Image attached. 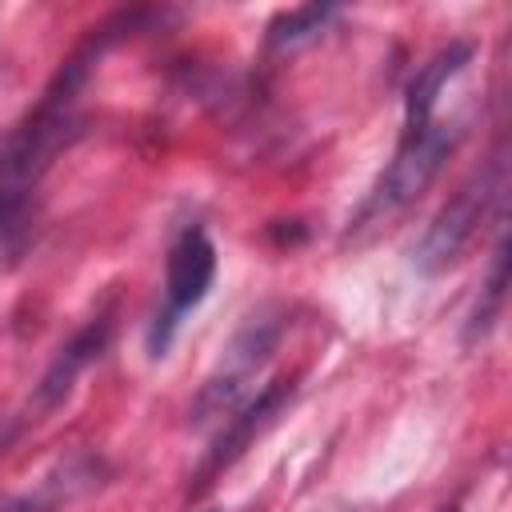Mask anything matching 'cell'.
Here are the masks:
<instances>
[{"label": "cell", "instance_id": "277c9868", "mask_svg": "<svg viewBox=\"0 0 512 512\" xmlns=\"http://www.w3.org/2000/svg\"><path fill=\"white\" fill-rule=\"evenodd\" d=\"M212 280H216V248H212L208 232L204 228H184L168 248V268H164L168 312H164V324L172 328L180 312L196 308L208 296Z\"/></svg>", "mask_w": 512, "mask_h": 512}, {"label": "cell", "instance_id": "52a82bcc", "mask_svg": "<svg viewBox=\"0 0 512 512\" xmlns=\"http://www.w3.org/2000/svg\"><path fill=\"white\" fill-rule=\"evenodd\" d=\"M108 336H112V320H108V316L88 320V324L56 352V360L48 364V372H44V380H40V388H36V408H56V404L72 392L76 376H80L92 360H100V352L108 348Z\"/></svg>", "mask_w": 512, "mask_h": 512}, {"label": "cell", "instance_id": "30bf717a", "mask_svg": "<svg viewBox=\"0 0 512 512\" xmlns=\"http://www.w3.org/2000/svg\"><path fill=\"white\" fill-rule=\"evenodd\" d=\"M336 16V8L332 4H304V8H288V12H280L272 24H268V44L272 48H300V44H308V40H316L320 36V28L328 24Z\"/></svg>", "mask_w": 512, "mask_h": 512}, {"label": "cell", "instance_id": "9c48e42d", "mask_svg": "<svg viewBox=\"0 0 512 512\" xmlns=\"http://www.w3.org/2000/svg\"><path fill=\"white\" fill-rule=\"evenodd\" d=\"M504 296H508V240H500L496 252H492L488 280H484V288H480V296L468 312V324H464V344H476L496 328V320L504 312Z\"/></svg>", "mask_w": 512, "mask_h": 512}, {"label": "cell", "instance_id": "7a4b0ae2", "mask_svg": "<svg viewBox=\"0 0 512 512\" xmlns=\"http://www.w3.org/2000/svg\"><path fill=\"white\" fill-rule=\"evenodd\" d=\"M504 192V156L496 152L492 160H484L452 196L448 204L432 216V224L424 228L416 252H412V264L424 272V276H436V272H448L464 252L468 244L476 240V232L484 228V220L492 216L496 200Z\"/></svg>", "mask_w": 512, "mask_h": 512}, {"label": "cell", "instance_id": "3957f363", "mask_svg": "<svg viewBox=\"0 0 512 512\" xmlns=\"http://www.w3.org/2000/svg\"><path fill=\"white\" fill-rule=\"evenodd\" d=\"M280 328H284V312L280 308H260L256 316H248V324L236 332L232 348L224 352V364L220 372L200 388V396L192 400L188 408V420L192 424H208L216 416H232L244 400H248V380L260 372V364L272 356L276 340H280Z\"/></svg>", "mask_w": 512, "mask_h": 512}, {"label": "cell", "instance_id": "ba28073f", "mask_svg": "<svg viewBox=\"0 0 512 512\" xmlns=\"http://www.w3.org/2000/svg\"><path fill=\"white\" fill-rule=\"evenodd\" d=\"M468 60H472V44L456 40V44L432 52V56L416 68V76L408 80V92H404V124H408L404 132H416V128H424V124H432V108H436L444 84H448Z\"/></svg>", "mask_w": 512, "mask_h": 512}, {"label": "cell", "instance_id": "8992f818", "mask_svg": "<svg viewBox=\"0 0 512 512\" xmlns=\"http://www.w3.org/2000/svg\"><path fill=\"white\" fill-rule=\"evenodd\" d=\"M292 380H272L268 388H260L256 396H248L228 420H224V432L216 436V444L208 448V456H204V464H200V484H208V476H216L220 468H228L268 424H272V416L292 400Z\"/></svg>", "mask_w": 512, "mask_h": 512}, {"label": "cell", "instance_id": "8fae6325", "mask_svg": "<svg viewBox=\"0 0 512 512\" xmlns=\"http://www.w3.org/2000/svg\"><path fill=\"white\" fill-rule=\"evenodd\" d=\"M12 436H16V424H8V428H0V456L8 452V444H12Z\"/></svg>", "mask_w": 512, "mask_h": 512}, {"label": "cell", "instance_id": "6da1fadb", "mask_svg": "<svg viewBox=\"0 0 512 512\" xmlns=\"http://www.w3.org/2000/svg\"><path fill=\"white\" fill-rule=\"evenodd\" d=\"M456 140H460L456 124H424L416 132H404V144L396 148L392 164L384 168V176L376 180V188L360 204V212H356V220H352L344 240L360 244V240L376 236L380 228H388L408 204H416L428 192V184L440 176V168L452 156Z\"/></svg>", "mask_w": 512, "mask_h": 512}, {"label": "cell", "instance_id": "5b68a950", "mask_svg": "<svg viewBox=\"0 0 512 512\" xmlns=\"http://www.w3.org/2000/svg\"><path fill=\"white\" fill-rule=\"evenodd\" d=\"M108 476L104 460L92 452H72L64 460H56L32 488L12 492L8 500H0V512H64L72 500L88 496L92 488H100Z\"/></svg>", "mask_w": 512, "mask_h": 512}, {"label": "cell", "instance_id": "7c38bea8", "mask_svg": "<svg viewBox=\"0 0 512 512\" xmlns=\"http://www.w3.org/2000/svg\"><path fill=\"white\" fill-rule=\"evenodd\" d=\"M440 512H460V504H456V500H452V504H448V508H440Z\"/></svg>", "mask_w": 512, "mask_h": 512}]
</instances>
